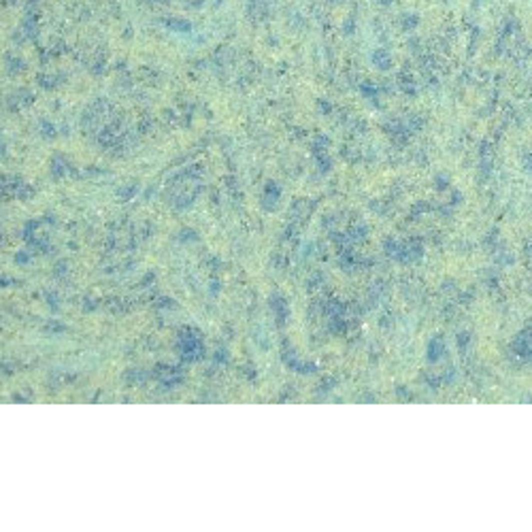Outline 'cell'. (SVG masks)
Wrapping results in <instances>:
<instances>
[]
</instances>
